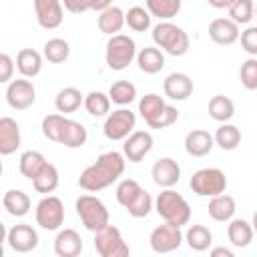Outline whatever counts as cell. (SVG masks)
I'll return each instance as SVG.
<instances>
[{
    "mask_svg": "<svg viewBox=\"0 0 257 257\" xmlns=\"http://www.w3.org/2000/svg\"><path fill=\"white\" fill-rule=\"evenodd\" d=\"M36 100V88L28 78H16L6 86V102L14 110H26Z\"/></svg>",
    "mask_w": 257,
    "mask_h": 257,
    "instance_id": "8fae6325",
    "label": "cell"
},
{
    "mask_svg": "<svg viewBox=\"0 0 257 257\" xmlns=\"http://www.w3.org/2000/svg\"><path fill=\"white\" fill-rule=\"evenodd\" d=\"M153 149V135L149 131H135L122 145V155L131 163H141Z\"/></svg>",
    "mask_w": 257,
    "mask_h": 257,
    "instance_id": "5bb4252c",
    "label": "cell"
},
{
    "mask_svg": "<svg viewBox=\"0 0 257 257\" xmlns=\"http://www.w3.org/2000/svg\"><path fill=\"white\" fill-rule=\"evenodd\" d=\"M36 223L46 231H58L64 223V205L56 195H46L36 205Z\"/></svg>",
    "mask_w": 257,
    "mask_h": 257,
    "instance_id": "9c48e42d",
    "label": "cell"
},
{
    "mask_svg": "<svg viewBox=\"0 0 257 257\" xmlns=\"http://www.w3.org/2000/svg\"><path fill=\"white\" fill-rule=\"evenodd\" d=\"M137 44L131 36L126 34H116L110 36L106 42V52H104V60L106 66L110 70H124L135 58H137Z\"/></svg>",
    "mask_w": 257,
    "mask_h": 257,
    "instance_id": "5b68a950",
    "label": "cell"
},
{
    "mask_svg": "<svg viewBox=\"0 0 257 257\" xmlns=\"http://www.w3.org/2000/svg\"><path fill=\"white\" fill-rule=\"evenodd\" d=\"M145 8L151 12V16L161 18L163 22H169L175 18L181 10V0H147Z\"/></svg>",
    "mask_w": 257,
    "mask_h": 257,
    "instance_id": "1f68e13d",
    "label": "cell"
},
{
    "mask_svg": "<svg viewBox=\"0 0 257 257\" xmlns=\"http://www.w3.org/2000/svg\"><path fill=\"white\" fill-rule=\"evenodd\" d=\"M110 6V2L102 0V2H96V0H82V2H74V0H64V8L70 10V12H86V10H96L98 14L102 10H106Z\"/></svg>",
    "mask_w": 257,
    "mask_h": 257,
    "instance_id": "f6af8a7d",
    "label": "cell"
},
{
    "mask_svg": "<svg viewBox=\"0 0 257 257\" xmlns=\"http://www.w3.org/2000/svg\"><path fill=\"white\" fill-rule=\"evenodd\" d=\"M16 68L24 78H34L42 70V56L34 48H22L16 54Z\"/></svg>",
    "mask_w": 257,
    "mask_h": 257,
    "instance_id": "603a6c76",
    "label": "cell"
},
{
    "mask_svg": "<svg viewBox=\"0 0 257 257\" xmlns=\"http://www.w3.org/2000/svg\"><path fill=\"white\" fill-rule=\"evenodd\" d=\"M253 235H255V231H253L251 223L245 219H231L227 225V237H229L231 245H235L239 249L249 247L253 241Z\"/></svg>",
    "mask_w": 257,
    "mask_h": 257,
    "instance_id": "cb8c5ba5",
    "label": "cell"
},
{
    "mask_svg": "<svg viewBox=\"0 0 257 257\" xmlns=\"http://www.w3.org/2000/svg\"><path fill=\"white\" fill-rule=\"evenodd\" d=\"M54 253L56 257H80L82 253V239L74 229H60L54 237Z\"/></svg>",
    "mask_w": 257,
    "mask_h": 257,
    "instance_id": "e0dca14e",
    "label": "cell"
},
{
    "mask_svg": "<svg viewBox=\"0 0 257 257\" xmlns=\"http://www.w3.org/2000/svg\"><path fill=\"white\" fill-rule=\"evenodd\" d=\"M34 14H36L38 26L46 30L58 28L64 18L62 4L58 0H34Z\"/></svg>",
    "mask_w": 257,
    "mask_h": 257,
    "instance_id": "4fadbf2b",
    "label": "cell"
},
{
    "mask_svg": "<svg viewBox=\"0 0 257 257\" xmlns=\"http://www.w3.org/2000/svg\"><path fill=\"white\" fill-rule=\"evenodd\" d=\"M12 72H14V60L10 58L8 52H2L0 54V82H6L10 84L12 80Z\"/></svg>",
    "mask_w": 257,
    "mask_h": 257,
    "instance_id": "c3c4849f",
    "label": "cell"
},
{
    "mask_svg": "<svg viewBox=\"0 0 257 257\" xmlns=\"http://www.w3.org/2000/svg\"><path fill=\"white\" fill-rule=\"evenodd\" d=\"M209 257H235V253L231 249H227V247H213Z\"/></svg>",
    "mask_w": 257,
    "mask_h": 257,
    "instance_id": "681fc988",
    "label": "cell"
},
{
    "mask_svg": "<svg viewBox=\"0 0 257 257\" xmlns=\"http://www.w3.org/2000/svg\"><path fill=\"white\" fill-rule=\"evenodd\" d=\"M189 187L195 195L199 197H217V195H223L225 189H227V177L221 169H215V167H205V169H199L193 173L191 181H189Z\"/></svg>",
    "mask_w": 257,
    "mask_h": 257,
    "instance_id": "8992f818",
    "label": "cell"
},
{
    "mask_svg": "<svg viewBox=\"0 0 257 257\" xmlns=\"http://www.w3.org/2000/svg\"><path fill=\"white\" fill-rule=\"evenodd\" d=\"M80 104H84V96L80 94L78 88L74 86H66L62 90H58L56 98H54V106L60 114H68V112H74Z\"/></svg>",
    "mask_w": 257,
    "mask_h": 257,
    "instance_id": "83f0119b",
    "label": "cell"
},
{
    "mask_svg": "<svg viewBox=\"0 0 257 257\" xmlns=\"http://www.w3.org/2000/svg\"><path fill=\"white\" fill-rule=\"evenodd\" d=\"M20 126L14 118L2 116L0 118V155H12L20 147Z\"/></svg>",
    "mask_w": 257,
    "mask_h": 257,
    "instance_id": "ffe728a7",
    "label": "cell"
},
{
    "mask_svg": "<svg viewBox=\"0 0 257 257\" xmlns=\"http://www.w3.org/2000/svg\"><path fill=\"white\" fill-rule=\"evenodd\" d=\"M151 209H153V199H151V195L143 189V191L128 203L126 213H128L131 217H135V219H141V217H147V215L151 213Z\"/></svg>",
    "mask_w": 257,
    "mask_h": 257,
    "instance_id": "7bdbcfd3",
    "label": "cell"
},
{
    "mask_svg": "<svg viewBox=\"0 0 257 257\" xmlns=\"http://www.w3.org/2000/svg\"><path fill=\"white\" fill-rule=\"evenodd\" d=\"M183 231L181 227L177 225H171V223H163L159 227H155L151 231V237H149V245L155 253H171V251H177L183 243Z\"/></svg>",
    "mask_w": 257,
    "mask_h": 257,
    "instance_id": "30bf717a",
    "label": "cell"
},
{
    "mask_svg": "<svg viewBox=\"0 0 257 257\" xmlns=\"http://www.w3.org/2000/svg\"><path fill=\"white\" fill-rule=\"evenodd\" d=\"M177 118H179V110H177L175 106L167 104V106H165V110H163V112H161L153 122H149V126H151V128H167V126L175 124V122H177Z\"/></svg>",
    "mask_w": 257,
    "mask_h": 257,
    "instance_id": "7dc6e473",
    "label": "cell"
},
{
    "mask_svg": "<svg viewBox=\"0 0 257 257\" xmlns=\"http://www.w3.org/2000/svg\"><path fill=\"white\" fill-rule=\"evenodd\" d=\"M185 241L193 251H207L213 243V233L205 225H191L185 233Z\"/></svg>",
    "mask_w": 257,
    "mask_h": 257,
    "instance_id": "4dcf8cb0",
    "label": "cell"
},
{
    "mask_svg": "<svg viewBox=\"0 0 257 257\" xmlns=\"http://www.w3.org/2000/svg\"><path fill=\"white\" fill-rule=\"evenodd\" d=\"M239 80L243 88L257 90V58H247L239 68Z\"/></svg>",
    "mask_w": 257,
    "mask_h": 257,
    "instance_id": "ee69618b",
    "label": "cell"
},
{
    "mask_svg": "<svg viewBox=\"0 0 257 257\" xmlns=\"http://www.w3.org/2000/svg\"><path fill=\"white\" fill-rule=\"evenodd\" d=\"M251 227H253V231H255V235H257V211L253 213V221H251Z\"/></svg>",
    "mask_w": 257,
    "mask_h": 257,
    "instance_id": "f907efd6",
    "label": "cell"
},
{
    "mask_svg": "<svg viewBox=\"0 0 257 257\" xmlns=\"http://www.w3.org/2000/svg\"><path fill=\"white\" fill-rule=\"evenodd\" d=\"M58 169L52 165V163H46V167L34 177V181H32V187H34V191L36 193H42L44 197L48 195V193H52L56 187H58Z\"/></svg>",
    "mask_w": 257,
    "mask_h": 257,
    "instance_id": "f546056e",
    "label": "cell"
},
{
    "mask_svg": "<svg viewBox=\"0 0 257 257\" xmlns=\"http://www.w3.org/2000/svg\"><path fill=\"white\" fill-rule=\"evenodd\" d=\"M135 124H137V116L131 108H118V110H112L106 120H104V126H102V133L108 141H126L135 131Z\"/></svg>",
    "mask_w": 257,
    "mask_h": 257,
    "instance_id": "ba28073f",
    "label": "cell"
},
{
    "mask_svg": "<svg viewBox=\"0 0 257 257\" xmlns=\"http://www.w3.org/2000/svg\"><path fill=\"white\" fill-rule=\"evenodd\" d=\"M255 16V4L251 0H233L229 6V18L239 26V24H249L251 18Z\"/></svg>",
    "mask_w": 257,
    "mask_h": 257,
    "instance_id": "ab89813d",
    "label": "cell"
},
{
    "mask_svg": "<svg viewBox=\"0 0 257 257\" xmlns=\"http://www.w3.org/2000/svg\"><path fill=\"white\" fill-rule=\"evenodd\" d=\"M94 249L100 257H131V247L114 225H106L94 233Z\"/></svg>",
    "mask_w": 257,
    "mask_h": 257,
    "instance_id": "52a82bcc",
    "label": "cell"
},
{
    "mask_svg": "<svg viewBox=\"0 0 257 257\" xmlns=\"http://www.w3.org/2000/svg\"><path fill=\"white\" fill-rule=\"evenodd\" d=\"M241 36L239 32V26L231 20V18H215L211 20L209 24V38L215 42V44H221V46H229L233 42H237Z\"/></svg>",
    "mask_w": 257,
    "mask_h": 257,
    "instance_id": "2e32d148",
    "label": "cell"
},
{
    "mask_svg": "<svg viewBox=\"0 0 257 257\" xmlns=\"http://www.w3.org/2000/svg\"><path fill=\"white\" fill-rule=\"evenodd\" d=\"M6 241H8V247L16 253H30L38 247V233L32 225L18 223L8 229Z\"/></svg>",
    "mask_w": 257,
    "mask_h": 257,
    "instance_id": "7c38bea8",
    "label": "cell"
},
{
    "mask_svg": "<svg viewBox=\"0 0 257 257\" xmlns=\"http://www.w3.org/2000/svg\"><path fill=\"white\" fill-rule=\"evenodd\" d=\"M46 159H44V155L42 153H38V151H24L22 155H20V161H18V169H20V173H22V177H26V179H30V181H34V177L46 167Z\"/></svg>",
    "mask_w": 257,
    "mask_h": 257,
    "instance_id": "f1b7e54d",
    "label": "cell"
},
{
    "mask_svg": "<svg viewBox=\"0 0 257 257\" xmlns=\"http://www.w3.org/2000/svg\"><path fill=\"white\" fill-rule=\"evenodd\" d=\"M143 191V187L135 181V179H122L118 185H116V201L120 207H128V203Z\"/></svg>",
    "mask_w": 257,
    "mask_h": 257,
    "instance_id": "b9f144b4",
    "label": "cell"
},
{
    "mask_svg": "<svg viewBox=\"0 0 257 257\" xmlns=\"http://www.w3.org/2000/svg\"><path fill=\"white\" fill-rule=\"evenodd\" d=\"M86 139H88V133H86L84 124L78 122V120H70L68 118L64 135L60 139V145H64L66 149H78V147H82L86 143Z\"/></svg>",
    "mask_w": 257,
    "mask_h": 257,
    "instance_id": "e575fe53",
    "label": "cell"
},
{
    "mask_svg": "<svg viewBox=\"0 0 257 257\" xmlns=\"http://www.w3.org/2000/svg\"><path fill=\"white\" fill-rule=\"evenodd\" d=\"M137 64L147 74H157L165 68V54L157 46H145L137 54Z\"/></svg>",
    "mask_w": 257,
    "mask_h": 257,
    "instance_id": "484cf974",
    "label": "cell"
},
{
    "mask_svg": "<svg viewBox=\"0 0 257 257\" xmlns=\"http://www.w3.org/2000/svg\"><path fill=\"white\" fill-rule=\"evenodd\" d=\"M70 56V44L64 38H50L44 42V58L52 64H60Z\"/></svg>",
    "mask_w": 257,
    "mask_h": 257,
    "instance_id": "74e56055",
    "label": "cell"
},
{
    "mask_svg": "<svg viewBox=\"0 0 257 257\" xmlns=\"http://www.w3.org/2000/svg\"><path fill=\"white\" fill-rule=\"evenodd\" d=\"M207 211H209V217H211L213 221L227 223V221L233 219V215H235V211H237V205H235V199H233L231 195L223 193V195H217V197H213V199L209 201Z\"/></svg>",
    "mask_w": 257,
    "mask_h": 257,
    "instance_id": "7402d4cb",
    "label": "cell"
},
{
    "mask_svg": "<svg viewBox=\"0 0 257 257\" xmlns=\"http://www.w3.org/2000/svg\"><path fill=\"white\" fill-rule=\"evenodd\" d=\"M209 116L221 124L229 122L233 116H235V104L229 96L225 94H215L211 100H209Z\"/></svg>",
    "mask_w": 257,
    "mask_h": 257,
    "instance_id": "4316f807",
    "label": "cell"
},
{
    "mask_svg": "<svg viewBox=\"0 0 257 257\" xmlns=\"http://www.w3.org/2000/svg\"><path fill=\"white\" fill-rule=\"evenodd\" d=\"M163 90L171 100H187L193 94V80L185 72H171L163 82Z\"/></svg>",
    "mask_w": 257,
    "mask_h": 257,
    "instance_id": "ac0fdd59",
    "label": "cell"
},
{
    "mask_svg": "<svg viewBox=\"0 0 257 257\" xmlns=\"http://www.w3.org/2000/svg\"><path fill=\"white\" fill-rule=\"evenodd\" d=\"M213 145H215L213 135L209 131H203V128H193L185 137V151L191 157H205V155H209L213 151Z\"/></svg>",
    "mask_w": 257,
    "mask_h": 257,
    "instance_id": "d6986e66",
    "label": "cell"
},
{
    "mask_svg": "<svg viewBox=\"0 0 257 257\" xmlns=\"http://www.w3.org/2000/svg\"><path fill=\"white\" fill-rule=\"evenodd\" d=\"M239 40H241V48H243L247 54H251V58H257V26L245 28V30L241 32Z\"/></svg>",
    "mask_w": 257,
    "mask_h": 257,
    "instance_id": "bcb514c9",
    "label": "cell"
},
{
    "mask_svg": "<svg viewBox=\"0 0 257 257\" xmlns=\"http://www.w3.org/2000/svg\"><path fill=\"white\" fill-rule=\"evenodd\" d=\"M126 14L118 8V6H114V4H110L106 10H102L100 14H98V18H96V24H98V30L102 32V34H108V36H116L118 32H120V28L126 24V18H124Z\"/></svg>",
    "mask_w": 257,
    "mask_h": 257,
    "instance_id": "44dd1931",
    "label": "cell"
},
{
    "mask_svg": "<svg viewBox=\"0 0 257 257\" xmlns=\"http://www.w3.org/2000/svg\"><path fill=\"white\" fill-rule=\"evenodd\" d=\"M74 207H76V215L80 217L82 225L88 231L98 233L100 229L110 225L108 223V219H110L108 217V209H106V205L98 197H94V195H80L76 199Z\"/></svg>",
    "mask_w": 257,
    "mask_h": 257,
    "instance_id": "277c9868",
    "label": "cell"
},
{
    "mask_svg": "<svg viewBox=\"0 0 257 257\" xmlns=\"http://www.w3.org/2000/svg\"><path fill=\"white\" fill-rule=\"evenodd\" d=\"M255 16H257V4H255Z\"/></svg>",
    "mask_w": 257,
    "mask_h": 257,
    "instance_id": "816d5d0a",
    "label": "cell"
},
{
    "mask_svg": "<svg viewBox=\"0 0 257 257\" xmlns=\"http://www.w3.org/2000/svg\"><path fill=\"white\" fill-rule=\"evenodd\" d=\"M66 122L68 118L60 112H52V114H46L42 118V135L48 139V141H54V143H60L62 135H64V128H66Z\"/></svg>",
    "mask_w": 257,
    "mask_h": 257,
    "instance_id": "836d02e7",
    "label": "cell"
},
{
    "mask_svg": "<svg viewBox=\"0 0 257 257\" xmlns=\"http://www.w3.org/2000/svg\"><path fill=\"white\" fill-rule=\"evenodd\" d=\"M165 106H167V102L163 100V96H159V94H155V92H149V94H145V96L139 100V112H141V116L145 118L147 124L153 122V120L165 110Z\"/></svg>",
    "mask_w": 257,
    "mask_h": 257,
    "instance_id": "d6a6232c",
    "label": "cell"
},
{
    "mask_svg": "<svg viewBox=\"0 0 257 257\" xmlns=\"http://www.w3.org/2000/svg\"><path fill=\"white\" fill-rule=\"evenodd\" d=\"M151 177H153V181H155L159 187L171 189V187L177 185L179 179H181V167H179V163H177L175 159L163 157V159L155 161V165H153V169H151Z\"/></svg>",
    "mask_w": 257,
    "mask_h": 257,
    "instance_id": "9a60e30c",
    "label": "cell"
},
{
    "mask_svg": "<svg viewBox=\"0 0 257 257\" xmlns=\"http://www.w3.org/2000/svg\"><path fill=\"white\" fill-rule=\"evenodd\" d=\"M84 108L92 116H104L110 110V98L100 90H92L84 96Z\"/></svg>",
    "mask_w": 257,
    "mask_h": 257,
    "instance_id": "f35d334b",
    "label": "cell"
},
{
    "mask_svg": "<svg viewBox=\"0 0 257 257\" xmlns=\"http://www.w3.org/2000/svg\"><path fill=\"white\" fill-rule=\"evenodd\" d=\"M126 26L135 32H145L151 28V12L145 6H133L126 12Z\"/></svg>",
    "mask_w": 257,
    "mask_h": 257,
    "instance_id": "60d3db41",
    "label": "cell"
},
{
    "mask_svg": "<svg viewBox=\"0 0 257 257\" xmlns=\"http://www.w3.org/2000/svg\"><path fill=\"white\" fill-rule=\"evenodd\" d=\"M122 173H124V155L118 151H108L102 153L92 165H88L80 173L78 187L88 193H96L118 181Z\"/></svg>",
    "mask_w": 257,
    "mask_h": 257,
    "instance_id": "6da1fadb",
    "label": "cell"
},
{
    "mask_svg": "<svg viewBox=\"0 0 257 257\" xmlns=\"http://www.w3.org/2000/svg\"><path fill=\"white\" fill-rule=\"evenodd\" d=\"M155 211L157 215L171 225L183 227L191 219V207L185 201V197L173 189H163L159 197L155 199Z\"/></svg>",
    "mask_w": 257,
    "mask_h": 257,
    "instance_id": "7a4b0ae2",
    "label": "cell"
},
{
    "mask_svg": "<svg viewBox=\"0 0 257 257\" xmlns=\"http://www.w3.org/2000/svg\"><path fill=\"white\" fill-rule=\"evenodd\" d=\"M108 98L114 104H120V106L131 104L137 98V86L131 80H116L108 88Z\"/></svg>",
    "mask_w": 257,
    "mask_h": 257,
    "instance_id": "8d00e7d4",
    "label": "cell"
},
{
    "mask_svg": "<svg viewBox=\"0 0 257 257\" xmlns=\"http://www.w3.org/2000/svg\"><path fill=\"white\" fill-rule=\"evenodd\" d=\"M213 139H215V145H219L223 151H235L241 143V131L235 124L225 122L215 131Z\"/></svg>",
    "mask_w": 257,
    "mask_h": 257,
    "instance_id": "d590c367",
    "label": "cell"
},
{
    "mask_svg": "<svg viewBox=\"0 0 257 257\" xmlns=\"http://www.w3.org/2000/svg\"><path fill=\"white\" fill-rule=\"evenodd\" d=\"M153 42L157 44L159 50L171 54V56H183L187 54L189 50V34L173 24V22H159L155 28H153Z\"/></svg>",
    "mask_w": 257,
    "mask_h": 257,
    "instance_id": "3957f363",
    "label": "cell"
},
{
    "mask_svg": "<svg viewBox=\"0 0 257 257\" xmlns=\"http://www.w3.org/2000/svg\"><path fill=\"white\" fill-rule=\"evenodd\" d=\"M2 205L12 217H24V215H28V211L32 207L30 197L20 189H8L2 197Z\"/></svg>",
    "mask_w": 257,
    "mask_h": 257,
    "instance_id": "d4e9b609",
    "label": "cell"
}]
</instances>
